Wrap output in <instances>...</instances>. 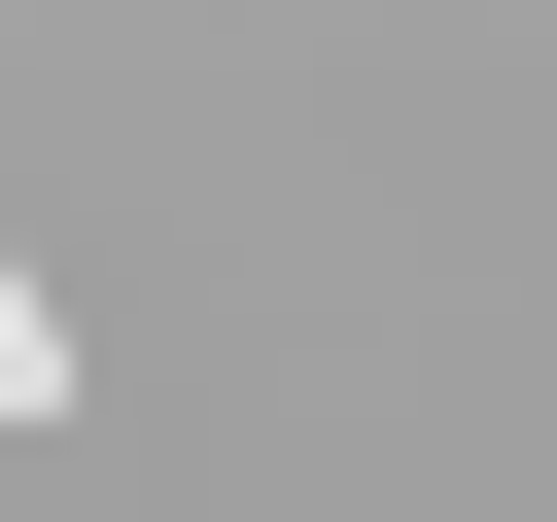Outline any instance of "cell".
Wrapping results in <instances>:
<instances>
[{
  "instance_id": "6da1fadb",
  "label": "cell",
  "mask_w": 557,
  "mask_h": 522,
  "mask_svg": "<svg viewBox=\"0 0 557 522\" xmlns=\"http://www.w3.org/2000/svg\"><path fill=\"white\" fill-rule=\"evenodd\" d=\"M0 418H70V313H35V278H0Z\"/></svg>"
}]
</instances>
